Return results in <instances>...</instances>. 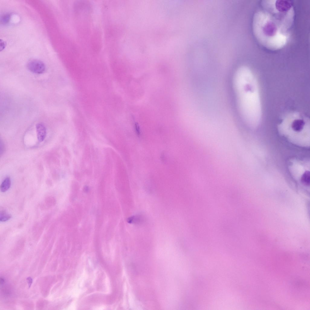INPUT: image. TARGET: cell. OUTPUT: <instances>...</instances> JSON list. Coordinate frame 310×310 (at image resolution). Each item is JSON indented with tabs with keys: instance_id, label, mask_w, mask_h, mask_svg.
I'll use <instances>...</instances> for the list:
<instances>
[{
	"instance_id": "cell-1",
	"label": "cell",
	"mask_w": 310,
	"mask_h": 310,
	"mask_svg": "<svg viewBox=\"0 0 310 310\" xmlns=\"http://www.w3.org/2000/svg\"><path fill=\"white\" fill-rule=\"evenodd\" d=\"M289 1H264L254 15L253 33L265 48L279 50L287 44L294 21V12Z\"/></svg>"
},
{
	"instance_id": "cell-2",
	"label": "cell",
	"mask_w": 310,
	"mask_h": 310,
	"mask_svg": "<svg viewBox=\"0 0 310 310\" xmlns=\"http://www.w3.org/2000/svg\"><path fill=\"white\" fill-rule=\"evenodd\" d=\"M234 84L242 115L251 127L259 124L262 117V106L257 79L251 70L242 66L237 70Z\"/></svg>"
},
{
	"instance_id": "cell-3",
	"label": "cell",
	"mask_w": 310,
	"mask_h": 310,
	"mask_svg": "<svg viewBox=\"0 0 310 310\" xmlns=\"http://www.w3.org/2000/svg\"><path fill=\"white\" fill-rule=\"evenodd\" d=\"M279 125V129L282 134L286 136L290 140L298 144V138H305L309 133V120L302 114L292 112L286 114L283 117Z\"/></svg>"
},
{
	"instance_id": "cell-4",
	"label": "cell",
	"mask_w": 310,
	"mask_h": 310,
	"mask_svg": "<svg viewBox=\"0 0 310 310\" xmlns=\"http://www.w3.org/2000/svg\"><path fill=\"white\" fill-rule=\"evenodd\" d=\"M27 67L31 72L37 74L43 73L46 69L44 63L41 61L36 59L29 61L27 64Z\"/></svg>"
},
{
	"instance_id": "cell-5",
	"label": "cell",
	"mask_w": 310,
	"mask_h": 310,
	"mask_svg": "<svg viewBox=\"0 0 310 310\" xmlns=\"http://www.w3.org/2000/svg\"><path fill=\"white\" fill-rule=\"evenodd\" d=\"M37 137L39 142H42L45 139L46 135V130L45 126L41 123L36 125Z\"/></svg>"
},
{
	"instance_id": "cell-6",
	"label": "cell",
	"mask_w": 310,
	"mask_h": 310,
	"mask_svg": "<svg viewBox=\"0 0 310 310\" xmlns=\"http://www.w3.org/2000/svg\"><path fill=\"white\" fill-rule=\"evenodd\" d=\"M11 185V180L10 177H7L2 182L0 186L1 191L3 192L8 190Z\"/></svg>"
},
{
	"instance_id": "cell-7",
	"label": "cell",
	"mask_w": 310,
	"mask_h": 310,
	"mask_svg": "<svg viewBox=\"0 0 310 310\" xmlns=\"http://www.w3.org/2000/svg\"><path fill=\"white\" fill-rule=\"evenodd\" d=\"M142 218L140 216H135L131 217L128 219V222L130 223H138L142 221Z\"/></svg>"
},
{
	"instance_id": "cell-8",
	"label": "cell",
	"mask_w": 310,
	"mask_h": 310,
	"mask_svg": "<svg viewBox=\"0 0 310 310\" xmlns=\"http://www.w3.org/2000/svg\"><path fill=\"white\" fill-rule=\"evenodd\" d=\"M11 15L10 13H6L2 15L1 17V22L3 25L8 24L9 21L11 18Z\"/></svg>"
},
{
	"instance_id": "cell-9",
	"label": "cell",
	"mask_w": 310,
	"mask_h": 310,
	"mask_svg": "<svg viewBox=\"0 0 310 310\" xmlns=\"http://www.w3.org/2000/svg\"><path fill=\"white\" fill-rule=\"evenodd\" d=\"M11 217V215L6 213L1 212L0 213V221L2 222H5L9 219Z\"/></svg>"
},
{
	"instance_id": "cell-10",
	"label": "cell",
	"mask_w": 310,
	"mask_h": 310,
	"mask_svg": "<svg viewBox=\"0 0 310 310\" xmlns=\"http://www.w3.org/2000/svg\"><path fill=\"white\" fill-rule=\"evenodd\" d=\"M0 44V51H1L4 49L5 47L6 46V43L4 41L1 39Z\"/></svg>"
},
{
	"instance_id": "cell-11",
	"label": "cell",
	"mask_w": 310,
	"mask_h": 310,
	"mask_svg": "<svg viewBox=\"0 0 310 310\" xmlns=\"http://www.w3.org/2000/svg\"><path fill=\"white\" fill-rule=\"evenodd\" d=\"M27 280L28 284V286H30L32 282V279L30 277H28L27 278Z\"/></svg>"
}]
</instances>
